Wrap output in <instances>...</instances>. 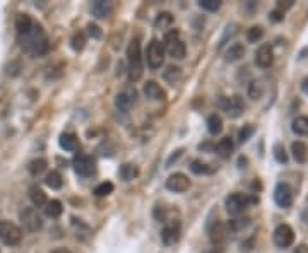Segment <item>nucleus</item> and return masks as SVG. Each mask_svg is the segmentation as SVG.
Segmentation results:
<instances>
[{"instance_id": "nucleus-1", "label": "nucleus", "mask_w": 308, "mask_h": 253, "mask_svg": "<svg viewBox=\"0 0 308 253\" xmlns=\"http://www.w3.org/2000/svg\"><path fill=\"white\" fill-rule=\"evenodd\" d=\"M19 45L24 50V53H28L29 57H43L50 48V40L45 29L40 24L34 23L28 33L19 36Z\"/></svg>"}, {"instance_id": "nucleus-2", "label": "nucleus", "mask_w": 308, "mask_h": 253, "mask_svg": "<svg viewBox=\"0 0 308 253\" xmlns=\"http://www.w3.org/2000/svg\"><path fill=\"white\" fill-rule=\"evenodd\" d=\"M127 62H129V79L132 82L141 80L142 74H144V65H142V51H141V41L139 40H132L129 43Z\"/></svg>"}, {"instance_id": "nucleus-3", "label": "nucleus", "mask_w": 308, "mask_h": 253, "mask_svg": "<svg viewBox=\"0 0 308 253\" xmlns=\"http://www.w3.org/2000/svg\"><path fill=\"white\" fill-rule=\"evenodd\" d=\"M163 45H164V50H166V53L170 55L171 58H175V60H183L185 58V55H187L185 43L180 40V33L176 31V29H173V31L166 33Z\"/></svg>"}, {"instance_id": "nucleus-4", "label": "nucleus", "mask_w": 308, "mask_h": 253, "mask_svg": "<svg viewBox=\"0 0 308 253\" xmlns=\"http://www.w3.org/2000/svg\"><path fill=\"white\" fill-rule=\"evenodd\" d=\"M259 199H255V197H249L245 194H231L226 197V200H224V204H226V211L231 214V216H238V214H241L243 211L250 207L252 204H255Z\"/></svg>"}, {"instance_id": "nucleus-5", "label": "nucleus", "mask_w": 308, "mask_h": 253, "mask_svg": "<svg viewBox=\"0 0 308 253\" xmlns=\"http://www.w3.org/2000/svg\"><path fill=\"white\" fill-rule=\"evenodd\" d=\"M23 239V229L11 221H0V241L7 246H16Z\"/></svg>"}, {"instance_id": "nucleus-6", "label": "nucleus", "mask_w": 308, "mask_h": 253, "mask_svg": "<svg viewBox=\"0 0 308 253\" xmlns=\"http://www.w3.org/2000/svg\"><path fill=\"white\" fill-rule=\"evenodd\" d=\"M19 219L23 222L24 229L29 231V233H36V231L43 228V217L34 207H24L19 212Z\"/></svg>"}, {"instance_id": "nucleus-7", "label": "nucleus", "mask_w": 308, "mask_h": 253, "mask_svg": "<svg viewBox=\"0 0 308 253\" xmlns=\"http://www.w3.org/2000/svg\"><path fill=\"white\" fill-rule=\"evenodd\" d=\"M147 65H149L153 70L159 68L164 63V55H166V50H164V45L161 41L153 40L151 45L147 46Z\"/></svg>"}, {"instance_id": "nucleus-8", "label": "nucleus", "mask_w": 308, "mask_h": 253, "mask_svg": "<svg viewBox=\"0 0 308 253\" xmlns=\"http://www.w3.org/2000/svg\"><path fill=\"white\" fill-rule=\"evenodd\" d=\"M74 170H76L79 177L88 178L96 171V162L88 154H81V156H76V159H74Z\"/></svg>"}, {"instance_id": "nucleus-9", "label": "nucleus", "mask_w": 308, "mask_h": 253, "mask_svg": "<svg viewBox=\"0 0 308 253\" xmlns=\"http://www.w3.org/2000/svg\"><path fill=\"white\" fill-rule=\"evenodd\" d=\"M274 243L279 248H288L294 243V231L289 224H281L274 229Z\"/></svg>"}, {"instance_id": "nucleus-10", "label": "nucleus", "mask_w": 308, "mask_h": 253, "mask_svg": "<svg viewBox=\"0 0 308 253\" xmlns=\"http://www.w3.org/2000/svg\"><path fill=\"white\" fill-rule=\"evenodd\" d=\"M221 106H223V110L226 111L229 118H240L245 111V103L240 96L224 98V100H221Z\"/></svg>"}, {"instance_id": "nucleus-11", "label": "nucleus", "mask_w": 308, "mask_h": 253, "mask_svg": "<svg viewBox=\"0 0 308 253\" xmlns=\"http://www.w3.org/2000/svg\"><path fill=\"white\" fill-rule=\"evenodd\" d=\"M161 239L164 245H175L180 239V222L175 219L164 221V228L161 231Z\"/></svg>"}, {"instance_id": "nucleus-12", "label": "nucleus", "mask_w": 308, "mask_h": 253, "mask_svg": "<svg viewBox=\"0 0 308 253\" xmlns=\"http://www.w3.org/2000/svg\"><path fill=\"white\" fill-rule=\"evenodd\" d=\"M274 200L279 207L288 209L293 205L294 195H293V188L288 185V183H279L274 190Z\"/></svg>"}, {"instance_id": "nucleus-13", "label": "nucleus", "mask_w": 308, "mask_h": 253, "mask_svg": "<svg viewBox=\"0 0 308 253\" xmlns=\"http://www.w3.org/2000/svg\"><path fill=\"white\" fill-rule=\"evenodd\" d=\"M137 100V91L134 88H125L124 91H120L115 98V106L120 111H129L132 108V105Z\"/></svg>"}, {"instance_id": "nucleus-14", "label": "nucleus", "mask_w": 308, "mask_h": 253, "mask_svg": "<svg viewBox=\"0 0 308 253\" xmlns=\"http://www.w3.org/2000/svg\"><path fill=\"white\" fill-rule=\"evenodd\" d=\"M166 188L170 192H175V194H183L190 188V180L183 173H173L166 180Z\"/></svg>"}, {"instance_id": "nucleus-15", "label": "nucleus", "mask_w": 308, "mask_h": 253, "mask_svg": "<svg viewBox=\"0 0 308 253\" xmlns=\"http://www.w3.org/2000/svg\"><path fill=\"white\" fill-rule=\"evenodd\" d=\"M255 63L260 68H269L274 63V50L271 45H260L255 53Z\"/></svg>"}, {"instance_id": "nucleus-16", "label": "nucleus", "mask_w": 308, "mask_h": 253, "mask_svg": "<svg viewBox=\"0 0 308 253\" xmlns=\"http://www.w3.org/2000/svg\"><path fill=\"white\" fill-rule=\"evenodd\" d=\"M209 238H211L212 245H216V246L224 245V243H226V239H228L226 224H223V222H214V224L211 226V229H209Z\"/></svg>"}, {"instance_id": "nucleus-17", "label": "nucleus", "mask_w": 308, "mask_h": 253, "mask_svg": "<svg viewBox=\"0 0 308 253\" xmlns=\"http://www.w3.org/2000/svg\"><path fill=\"white\" fill-rule=\"evenodd\" d=\"M144 94L147 100H151V101H166V93H164V89L158 82H154V80H147L144 84Z\"/></svg>"}, {"instance_id": "nucleus-18", "label": "nucleus", "mask_w": 308, "mask_h": 253, "mask_svg": "<svg viewBox=\"0 0 308 253\" xmlns=\"http://www.w3.org/2000/svg\"><path fill=\"white\" fill-rule=\"evenodd\" d=\"M111 11H113V4L108 2V0H96L93 4V7H91L93 16L98 17V19H105V17L111 14Z\"/></svg>"}, {"instance_id": "nucleus-19", "label": "nucleus", "mask_w": 308, "mask_h": 253, "mask_svg": "<svg viewBox=\"0 0 308 253\" xmlns=\"http://www.w3.org/2000/svg\"><path fill=\"white\" fill-rule=\"evenodd\" d=\"M233 151H235V142H233L231 137H223V139L218 142V145H216V152H218V156L223 157V159H228V157L233 154Z\"/></svg>"}, {"instance_id": "nucleus-20", "label": "nucleus", "mask_w": 308, "mask_h": 253, "mask_svg": "<svg viewBox=\"0 0 308 253\" xmlns=\"http://www.w3.org/2000/svg\"><path fill=\"white\" fill-rule=\"evenodd\" d=\"M291 152H293V157L296 162H306L308 159V145L305 142H301V140H296V142L291 144Z\"/></svg>"}, {"instance_id": "nucleus-21", "label": "nucleus", "mask_w": 308, "mask_h": 253, "mask_svg": "<svg viewBox=\"0 0 308 253\" xmlns=\"http://www.w3.org/2000/svg\"><path fill=\"white\" fill-rule=\"evenodd\" d=\"M29 199H31V202H33L34 207H45L46 202H48V199H46V194L38 185L29 187Z\"/></svg>"}, {"instance_id": "nucleus-22", "label": "nucleus", "mask_w": 308, "mask_h": 253, "mask_svg": "<svg viewBox=\"0 0 308 253\" xmlns=\"http://www.w3.org/2000/svg\"><path fill=\"white\" fill-rule=\"evenodd\" d=\"M34 21L28 14H19L16 17V29H17V36H23L33 28Z\"/></svg>"}, {"instance_id": "nucleus-23", "label": "nucleus", "mask_w": 308, "mask_h": 253, "mask_svg": "<svg viewBox=\"0 0 308 253\" xmlns=\"http://www.w3.org/2000/svg\"><path fill=\"white\" fill-rule=\"evenodd\" d=\"M243 57H245V46L240 45V43L231 45L226 50V53H224V60L226 62H238V60H241Z\"/></svg>"}, {"instance_id": "nucleus-24", "label": "nucleus", "mask_w": 308, "mask_h": 253, "mask_svg": "<svg viewBox=\"0 0 308 253\" xmlns=\"http://www.w3.org/2000/svg\"><path fill=\"white\" fill-rule=\"evenodd\" d=\"M58 144L64 151H69V152L77 151V147H79V140H77V137L74 134H62L58 139Z\"/></svg>"}, {"instance_id": "nucleus-25", "label": "nucleus", "mask_w": 308, "mask_h": 253, "mask_svg": "<svg viewBox=\"0 0 308 253\" xmlns=\"http://www.w3.org/2000/svg\"><path fill=\"white\" fill-rule=\"evenodd\" d=\"M207 130L211 135H219L223 132V118L218 113H212L207 117Z\"/></svg>"}, {"instance_id": "nucleus-26", "label": "nucleus", "mask_w": 308, "mask_h": 253, "mask_svg": "<svg viewBox=\"0 0 308 253\" xmlns=\"http://www.w3.org/2000/svg\"><path fill=\"white\" fill-rule=\"evenodd\" d=\"M62 212H64V205L60 200L57 199H53V200H48L45 205V214L48 217H51V219H57V217L62 216Z\"/></svg>"}, {"instance_id": "nucleus-27", "label": "nucleus", "mask_w": 308, "mask_h": 253, "mask_svg": "<svg viewBox=\"0 0 308 253\" xmlns=\"http://www.w3.org/2000/svg\"><path fill=\"white\" fill-rule=\"evenodd\" d=\"M118 175L124 182H132L134 178L139 177V168L136 164H132V162H127V164H124L122 168H120Z\"/></svg>"}, {"instance_id": "nucleus-28", "label": "nucleus", "mask_w": 308, "mask_h": 253, "mask_svg": "<svg viewBox=\"0 0 308 253\" xmlns=\"http://www.w3.org/2000/svg\"><path fill=\"white\" fill-rule=\"evenodd\" d=\"M45 183L51 188V190H60L62 185H64V178H62V175H60L58 171H50V173L46 175V178H45Z\"/></svg>"}, {"instance_id": "nucleus-29", "label": "nucleus", "mask_w": 308, "mask_h": 253, "mask_svg": "<svg viewBox=\"0 0 308 253\" xmlns=\"http://www.w3.org/2000/svg\"><path fill=\"white\" fill-rule=\"evenodd\" d=\"M46 166H48V161H46L45 157H38V159H33L29 162L28 171L33 175V177H38V175H41L43 171L46 170Z\"/></svg>"}, {"instance_id": "nucleus-30", "label": "nucleus", "mask_w": 308, "mask_h": 253, "mask_svg": "<svg viewBox=\"0 0 308 253\" xmlns=\"http://www.w3.org/2000/svg\"><path fill=\"white\" fill-rule=\"evenodd\" d=\"M175 23V17H173L171 12H161V14H158L154 21V26L158 29H166L170 28V26Z\"/></svg>"}, {"instance_id": "nucleus-31", "label": "nucleus", "mask_w": 308, "mask_h": 253, "mask_svg": "<svg viewBox=\"0 0 308 253\" xmlns=\"http://www.w3.org/2000/svg\"><path fill=\"white\" fill-rule=\"evenodd\" d=\"M293 132L298 135H308V117H298L293 120Z\"/></svg>"}, {"instance_id": "nucleus-32", "label": "nucleus", "mask_w": 308, "mask_h": 253, "mask_svg": "<svg viewBox=\"0 0 308 253\" xmlns=\"http://www.w3.org/2000/svg\"><path fill=\"white\" fill-rule=\"evenodd\" d=\"M164 80L166 82H170L171 86L176 82V80L180 79L181 77V70H180V67H175V65H170V67H166V70H164Z\"/></svg>"}, {"instance_id": "nucleus-33", "label": "nucleus", "mask_w": 308, "mask_h": 253, "mask_svg": "<svg viewBox=\"0 0 308 253\" xmlns=\"http://www.w3.org/2000/svg\"><path fill=\"white\" fill-rule=\"evenodd\" d=\"M264 94V84L260 80H252L249 84V96L252 100H260Z\"/></svg>"}, {"instance_id": "nucleus-34", "label": "nucleus", "mask_w": 308, "mask_h": 253, "mask_svg": "<svg viewBox=\"0 0 308 253\" xmlns=\"http://www.w3.org/2000/svg\"><path fill=\"white\" fill-rule=\"evenodd\" d=\"M113 190H115L113 183H111V182H103V183H99L96 188H94V195H96V197H108V195L113 194Z\"/></svg>"}, {"instance_id": "nucleus-35", "label": "nucleus", "mask_w": 308, "mask_h": 253, "mask_svg": "<svg viewBox=\"0 0 308 253\" xmlns=\"http://www.w3.org/2000/svg\"><path fill=\"white\" fill-rule=\"evenodd\" d=\"M264 38V28L262 26H252V28L247 31V40L250 43H257Z\"/></svg>"}, {"instance_id": "nucleus-36", "label": "nucleus", "mask_w": 308, "mask_h": 253, "mask_svg": "<svg viewBox=\"0 0 308 253\" xmlns=\"http://www.w3.org/2000/svg\"><path fill=\"white\" fill-rule=\"evenodd\" d=\"M71 45L76 51H82V50H84V46H86V34L82 31L74 33V36L71 40Z\"/></svg>"}, {"instance_id": "nucleus-37", "label": "nucleus", "mask_w": 308, "mask_h": 253, "mask_svg": "<svg viewBox=\"0 0 308 253\" xmlns=\"http://www.w3.org/2000/svg\"><path fill=\"white\" fill-rule=\"evenodd\" d=\"M190 170H192V173H195V175H207L212 171L209 168V164L202 162L201 159H194L192 162H190Z\"/></svg>"}, {"instance_id": "nucleus-38", "label": "nucleus", "mask_w": 308, "mask_h": 253, "mask_svg": "<svg viewBox=\"0 0 308 253\" xmlns=\"http://www.w3.org/2000/svg\"><path fill=\"white\" fill-rule=\"evenodd\" d=\"M249 224H250V217H243V219L229 221L226 224V228H228V231H240V229H245Z\"/></svg>"}, {"instance_id": "nucleus-39", "label": "nucleus", "mask_w": 308, "mask_h": 253, "mask_svg": "<svg viewBox=\"0 0 308 253\" xmlns=\"http://www.w3.org/2000/svg\"><path fill=\"white\" fill-rule=\"evenodd\" d=\"M254 134H255V127L252 125V123H249V125H243V128L238 132V140H240V144H245Z\"/></svg>"}, {"instance_id": "nucleus-40", "label": "nucleus", "mask_w": 308, "mask_h": 253, "mask_svg": "<svg viewBox=\"0 0 308 253\" xmlns=\"http://www.w3.org/2000/svg\"><path fill=\"white\" fill-rule=\"evenodd\" d=\"M272 151H274V157L277 162H281V164H286V162H288V152H286L283 144H276Z\"/></svg>"}, {"instance_id": "nucleus-41", "label": "nucleus", "mask_w": 308, "mask_h": 253, "mask_svg": "<svg viewBox=\"0 0 308 253\" xmlns=\"http://www.w3.org/2000/svg\"><path fill=\"white\" fill-rule=\"evenodd\" d=\"M199 6L204 11H209V12H216L221 7V0H199Z\"/></svg>"}, {"instance_id": "nucleus-42", "label": "nucleus", "mask_w": 308, "mask_h": 253, "mask_svg": "<svg viewBox=\"0 0 308 253\" xmlns=\"http://www.w3.org/2000/svg\"><path fill=\"white\" fill-rule=\"evenodd\" d=\"M88 31H89V34H91V36L94 38V40H99V38L103 36L101 29H99L96 24H88Z\"/></svg>"}, {"instance_id": "nucleus-43", "label": "nucleus", "mask_w": 308, "mask_h": 253, "mask_svg": "<svg viewBox=\"0 0 308 253\" xmlns=\"http://www.w3.org/2000/svg\"><path fill=\"white\" fill-rule=\"evenodd\" d=\"M269 17H271V21H274V23H281V21L284 19V12H281V11H272L271 14H269Z\"/></svg>"}, {"instance_id": "nucleus-44", "label": "nucleus", "mask_w": 308, "mask_h": 253, "mask_svg": "<svg viewBox=\"0 0 308 253\" xmlns=\"http://www.w3.org/2000/svg\"><path fill=\"white\" fill-rule=\"evenodd\" d=\"M293 0H286V2H277V11H281V12H284L286 9H289V7H293Z\"/></svg>"}, {"instance_id": "nucleus-45", "label": "nucleus", "mask_w": 308, "mask_h": 253, "mask_svg": "<svg viewBox=\"0 0 308 253\" xmlns=\"http://www.w3.org/2000/svg\"><path fill=\"white\" fill-rule=\"evenodd\" d=\"M181 152H183V149H178V151H175V154H171V156H170V159H168L166 164L170 166L173 161H176V159H178V157L181 156Z\"/></svg>"}, {"instance_id": "nucleus-46", "label": "nucleus", "mask_w": 308, "mask_h": 253, "mask_svg": "<svg viewBox=\"0 0 308 253\" xmlns=\"http://www.w3.org/2000/svg\"><path fill=\"white\" fill-rule=\"evenodd\" d=\"M293 253H308V246L306 245H298L293 250Z\"/></svg>"}, {"instance_id": "nucleus-47", "label": "nucleus", "mask_w": 308, "mask_h": 253, "mask_svg": "<svg viewBox=\"0 0 308 253\" xmlns=\"http://www.w3.org/2000/svg\"><path fill=\"white\" fill-rule=\"evenodd\" d=\"M301 89H303V93L308 94V77H305V79L301 80Z\"/></svg>"}, {"instance_id": "nucleus-48", "label": "nucleus", "mask_w": 308, "mask_h": 253, "mask_svg": "<svg viewBox=\"0 0 308 253\" xmlns=\"http://www.w3.org/2000/svg\"><path fill=\"white\" fill-rule=\"evenodd\" d=\"M301 221L305 222V224H308V207L301 212Z\"/></svg>"}, {"instance_id": "nucleus-49", "label": "nucleus", "mask_w": 308, "mask_h": 253, "mask_svg": "<svg viewBox=\"0 0 308 253\" xmlns=\"http://www.w3.org/2000/svg\"><path fill=\"white\" fill-rule=\"evenodd\" d=\"M51 253H71V251H69L67 248H55V250L51 251Z\"/></svg>"}]
</instances>
